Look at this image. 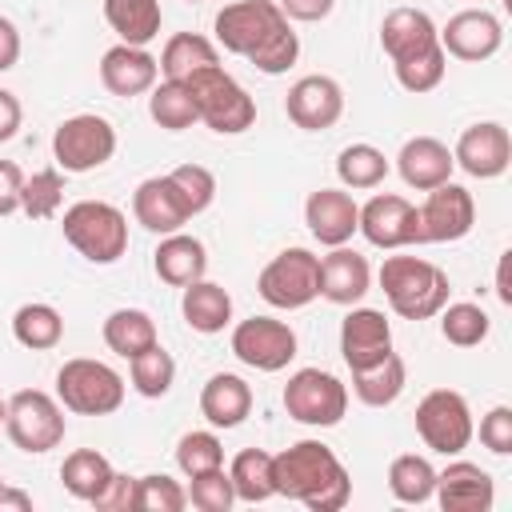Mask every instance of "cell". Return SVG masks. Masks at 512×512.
I'll list each match as a JSON object with an SVG mask.
<instances>
[{"label": "cell", "instance_id": "31", "mask_svg": "<svg viewBox=\"0 0 512 512\" xmlns=\"http://www.w3.org/2000/svg\"><path fill=\"white\" fill-rule=\"evenodd\" d=\"M112 476H116V468H112L108 456L96 452V448H76V452H68L64 464H60L64 488H68L76 500H84V504H96Z\"/></svg>", "mask_w": 512, "mask_h": 512}, {"label": "cell", "instance_id": "40", "mask_svg": "<svg viewBox=\"0 0 512 512\" xmlns=\"http://www.w3.org/2000/svg\"><path fill=\"white\" fill-rule=\"evenodd\" d=\"M64 204V172L60 168H40L32 176H24L20 188V212L28 220H52Z\"/></svg>", "mask_w": 512, "mask_h": 512}, {"label": "cell", "instance_id": "7", "mask_svg": "<svg viewBox=\"0 0 512 512\" xmlns=\"http://www.w3.org/2000/svg\"><path fill=\"white\" fill-rule=\"evenodd\" d=\"M256 292L264 304L272 308H304L320 296V256L312 248H284L276 252L260 276H256Z\"/></svg>", "mask_w": 512, "mask_h": 512}, {"label": "cell", "instance_id": "5", "mask_svg": "<svg viewBox=\"0 0 512 512\" xmlns=\"http://www.w3.org/2000/svg\"><path fill=\"white\" fill-rule=\"evenodd\" d=\"M56 400L76 416H112L124 404V376L92 356L64 360L56 372Z\"/></svg>", "mask_w": 512, "mask_h": 512}, {"label": "cell", "instance_id": "18", "mask_svg": "<svg viewBox=\"0 0 512 512\" xmlns=\"http://www.w3.org/2000/svg\"><path fill=\"white\" fill-rule=\"evenodd\" d=\"M340 356L352 372L392 356V324L380 308H352L340 324Z\"/></svg>", "mask_w": 512, "mask_h": 512}, {"label": "cell", "instance_id": "32", "mask_svg": "<svg viewBox=\"0 0 512 512\" xmlns=\"http://www.w3.org/2000/svg\"><path fill=\"white\" fill-rule=\"evenodd\" d=\"M156 64H160L164 80H188L192 72L220 64V56H216V44L208 36H200V32H176L160 48V60Z\"/></svg>", "mask_w": 512, "mask_h": 512}, {"label": "cell", "instance_id": "44", "mask_svg": "<svg viewBox=\"0 0 512 512\" xmlns=\"http://www.w3.org/2000/svg\"><path fill=\"white\" fill-rule=\"evenodd\" d=\"M296 56H300V36H296L292 24L284 20L248 60H252V68H260L264 76H280V72H288V68L296 64Z\"/></svg>", "mask_w": 512, "mask_h": 512}, {"label": "cell", "instance_id": "53", "mask_svg": "<svg viewBox=\"0 0 512 512\" xmlns=\"http://www.w3.org/2000/svg\"><path fill=\"white\" fill-rule=\"evenodd\" d=\"M16 60H20V32L8 16H0V72L16 68Z\"/></svg>", "mask_w": 512, "mask_h": 512}, {"label": "cell", "instance_id": "20", "mask_svg": "<svg viewBox=\"0 0 512 512\" xmlns=\"http://www.w3.org/2000/svg\"><path fill=\"white\" fill-rule=\"evenodd\" d=\"M160 76V64L148 48H136V44H112L104 56H100V84L120 96V100H132V96H144L152 92Z\"/></svg>", "mask_w": 512, "mask_h": 512}, {"label": "cell", "instance_id": "2", "mask_svg": "<svg viewBox=\"0 0 512 512\" xmlns=\"http://www.w3.org/2000/svg\"><path fill=\"white\" fill-rule=\"evenodd\" d=\"M380 288L388 308L404 320H432L448 304V272L424 256H388L380 264Z\"/></svg>", "mask_w": 512, "mask_h": 512}, {"label": "cell", "instance_id": "15", "mask_svg": "<svg viewBox=\"0 0 512 512\" xmlns=\"http://www.w3.org/2000/svg\"><path fill=\"white\" fill-rule=\"evenodd\" d=\"M356 232H364V240L372 248H404V244H420V228H416V204L396 196V192H376L368 204H360V224Z\"/></svg>", "mask_w": 512, "mask_h": 512}, {"label": "cell", "instance_id": "23", "mask_svg": "<svg viewBox=\"0 0 512 512\" xmlns=\"http://www.w3.org/2000/svg\"><path fill=\"white\" fill-rule=\"evenodd\" d=\"M452 168H456L452 148L444 140H436V136H412V140H404V148L396 156L400 180L408 188H416V192H428V188L452 180Z\"/></svg>", "mask_w": 512, "mask_h": 512}, {"label": "cell", "instance_id": "21", "mask_svg": "<svg viewBox=\"0 0 512 512\" xmlns=\"http://www.w3.org/2000/svg\"><path fill=\"white\" fill-rule=\"evenodd\" d=\"M436 504L444 512H488L496 500L492 476L472 460H452L444 472H436Z\"/></svg>", "mask_w": 512, "mask_h": 512}, {"label": "cell", "instance_id": "4", "mask_svg": "<svg viewBox=\"0 0 512 512\" xmlns=\"http://www.w3.org/2000/svg\"><path fill=\"white\" fill-rule=\"evenodd\" d=\"M60 228L88 264H116L128 252V216L108 200H76L64 208Z\"/></svg>", "mask_w": 512, "mask_h": 512}, {"label": "cell", "instance_id": "49", "mask_svg": "<svg viewBox=\"0 0 512 512\" xmlns=\"http://www.w3.org/2000/svg\"><path fill=\"white\" fill-rule=\"evenodd\" d=\"M96 508H108V512H140V476H112L108 488L100 492Z\"/></svg>", "mask_w": 512, "mask_h": 512}, {"label": "cell", "instance_id": "14", "mask_svg": "<svg viewBox=\"0 0 512 512\" xmlns=\"http://www.w3.org/2000/svg\"><path fill=\"white\" fill-rule=\"evenodd\" d=\"M436 40H440L444 56L480 64V60H492L500 52L504 28H500V20L488 8H464V12L448 16L444 28H436Z\"/></svg>", "mask_w": 512, "mask_h": 512}, {"label": "cell", "instance_id": "50", "mask_svg": "<svg viewBox=\"0 0 512 512\" xmlns=\"http://www.w3.org/2000/svg\"><path fill=\"white\" fill-rule=\"evenodd\" d=\"M20 188H24V172L16 160H0V216L20 212Z\"/></svg>", "mask_w": 512, "mask_h": 512}, {"label": "cell", "instance_id": "57", "mask_svg": "<svg viewBox=\"0 0 512 512\" xmlns=\"http://www.w3.org/2000/svg\"><path fill=\"white\" fill-rule=\"evenodd\" d=\"M188 4H200V0H188Z\"/></svg>", "mask_w": 512, "mask_h": 512}, {"label": "cell", "instance_id": "37", "mask_svg": "<svg viewBox=\"0 0 512 512\" xmlns=\"http://www.w3.org/2000/svg\"><path fill=\"white\" fill-rule=\"evenodd\" d=\"M148 116L160 128H168V132H184V128H192L200 120L196 116V104H192V96L184 88V80H160V84H152Z\"/></svg>", "mask_w": 512, "mask_h": 512}, {"label": "cell", "instance_id": "42", "mask_svg": "<svg viewBox=\"0 0 512 512\" xmlns=\"http://www.w3.org/2000/svg\"><path fill=\"white\" fill-rule=\"evenodd\" d=\"M392 68H396L400 88L420 96V92L440 88V80H444V72H448V56H444V48H440V44H432L428 52H416V56H408V60L392 64Z\"/></svg>", "mask_w": 512, "mask_h": 512}, {"label": "cell", "instance_id": "33", "mask_svg": "<svg viewBox=\"0 0 512 512\" xmlns=\"http://www.w3.org/2000/svg\"><path fill=\"white\" fill-rule=\"evenodd\" d=\"M404 384H408V368H404V360H400L396 352L384 356V360L372 364V368L352 372V392H356V400L368 404V408H388V404H396L400 392H404Z\"/></svg>", "mask_w": 512, "mask_h": 512}, {"label": "cell", "instance_id": "9", "mask_svg": "<svg viewBox=\"0 0 512 512\" xmlns=\"http://www.w3.org/2000/svg\"><path fill=\"white\" fill-rule=\"evenodd\" d=\"M416 432L420 440L440 452V456H460L472 436H476V424H472V408L468 400L456 392V388H432L420 404H416Z\"/></svg>", "mask_w": 512, "mask_h": 512}, {"label": "cell", "instance_id": "35", "mask_svg": "<svg viewBox=\"0 0 512 512\" xmlns=\"http://www.w3.org/2000/svg\"><path fill=\"white\" fill-rule=\"evenodd\" d=\"M228 480H232L236 500H244V504H260V500L276 496V488H272V452H264V448L236 452V460L228 468Z\"/></svg>", "mask_w": 512, "mask_h": 512}, {"label": "cell", "instance_id": "19", "mask_svg": "<svg viewBox=\"0 0 512 512\" xmlns=\"http://www.w3.org/2000/svg\"><path fill=\"white\" fill-rule=\"evenodd\" d=\"M304 224L308 232L328 244V248H340L356 236V224H360V204L344 192V188H316L308 192L304 200Z\"/></svg>", "mask_w": 512, "mask_h": 512}, {"label": "cell", "instance_id": "12", "mask_svg": "<svg viewBox=\"0 0 512 512\" xmlns=\"http://www.w3.org/2000/svg\"><path fill=\"white\" fill-rule=\"evenodd\" d=\"M288 16L280 12L276 0H236V4H224L216 12V44L232 56H252Z\"/></svg>", "mask_w": 512, "mask_h": 512}, {"label": "cell", "instance_id": "11", "mask_svg": "<svg viewBox=\"0 0 512 512\" xmlns=\"http://www.w3.org/2000/svg\"><path fill=\"white\" fill-rule=\"evenodd\" d=\"M476 224V200L464 184H436L428 188V200L416 208V228H420V244H452L464 240Z\"/></svg>", "mask_w": 512, "mask_h": 512}, {"label": "cell", "instance_id": "36", "mask_svg": "<svg viewBox=\"0 0 512 512\" xmlns=\"http://www.w3.org/2000/svg\"><path fill=\"white\" fill-rule=\"evenodd\" d=\"M388 488L400 504H428L432 492H436V468L428 456H416V452H404L388 464Z\"/></svg>", "mask_w": 512, "mask_h": 512}, {"label": "cell", "instance_id": "8", "mask_svg": "<svg viewBox=\"0 0 512 512\" xmlns=\"http://www.w3.org/2000/svg\"><path fill=\"white\" fill-rule=\"evenodd\" d=\"M52 156L60 172H92L116 156V128L112 120L96 112H76L56 124L52 132Z\"/></svg>", "mask_w": 512, "mask_h": 512}, {"label": "cell", "instance_id": "27", "mask_svg": "<svg viewBox=\"0 0 512 512\" xmlns=\"http://www.w3.org/2000/svg\"><path fill=\"white\" fill-rule=\"evenodd\" d=\"M152 268H156V276H160L164 284L188 288L192 280H204V272H208V252H204V244H200L196 236H188V232H168V236L156 244V252H152Z\"/></svg>", "mask_w": 512, "mask_h": 512}, {"label": "cell", "instance_id": "16", "mask_svg": "<svg viewBox=\"0 0 512 512\" xmlns=\"http://www.w3.org/2000/svg\"><path fill=\"white\" fill-rule=\"evenodd\" d=\"M452 160L476 176V180H496L508 172L512 164V136L500 120H480V124H468L452 148Z\"/></svg>", "mask_w": 512, "mask_h": 512}, {"label": "cell", "instance_id": "29", "mask_svg": "<svg viewBox=\"0 0 512 512\" xmlns=\"http://www.w3.org/2000/svg\"><path fill=\"white\" fill-rule=\"evenodd\" d=\"M104 20L120 36V44H152L160 36V0H104Z\"/></svg>", "mask_w": 512, "mask_h": 512}, {"label": "cell", "instance_id": "24", "mask_svg": "<svg viewBox=\"0 0 512 512\" xmlns=\"http://www.w3.org/2000/svg\"><path fill=\"white\" fill-rule=\"evenodd\" d=\"M132 216L136 224H144L148 232L156 236H168V232H180L192 216L176 192V184L168 176H148L136 192H132Z\"/></svg>", "mask_w": 512, "mask_h": 512}, {"label": "cell", "instance_id": "17", "mask_svg": "<svg viewBox=\"0 0 512 512\" xmlns=\"http://www.w3.org/2000/svg\"><path fill=\"white\" fill-rule=\"evenodd\" d=\"M284 112L296 128L304 132H324L332 128L340 116H344V88L324 76V72H312V76H300L288 96H284Z\"/></svg>", "mask_w": 512, "mask_h": 512}, {"label": "cell", "instance_id": "58", "mask_svg": "<svg viewBox=\"0 0 512 512\" xmlns=\"http://www.w3.org/2000/svg\"><path fill=\"white\" fill-rule=\"evenodd\" d=\"M0 488H4V476H0Z\"/></svg>", "mask_w": 512, "mask_h": 512}, {"label": "cell", "instance_id": "34", "mask_svg": "<svg viewBox=\"0 0 512 512\" xmlns=\"http://www.w3.org/2000/svg\"><path fill=\"white\" fill-rule=\"evenodd\" d=\"M12 336H16V344H24L32 352H48L64 340V316L44 300L20 304L12 316Z\"/></svg>", "mask_w": 512, "mask_h": 512}, {"label": "cell", "instance_id": "52", "mask_svg": "<svg viewBox=\"0 0 512 512\" xmlns=\"http://www.w3.org/2000/svg\"><path fill=\"white\" fill-rule=\"evenodd\" d=\"M20 120H24V108H20L16 92L0 88V144H4V140H12V136L20 132Z\"/></svg>", "mask_w": 512, "mask_h": 512}, {"label": "cell", "instance_id": "10", "mask_svg": "<svg viewBox=\"0 0 512 512\" xmlns=\"http://www.w3.org/2000/svg\"><path fill=\"white\" fill-rule=\"evenodd\" d=\"M284 412L308 428H332L348 412V388L324 368H300L284 384Z\"/></svg>", "mask_w": 512, "mask_h": 512}, {"label": "cell", "instance_id": "28", "mask_svg": "<svg viewBox=\"0 0 512 512\" xmlns=\"http://www.w3.org/2000/svg\"><path fill=\"white\" fill-rule=\"evenodd\" d=\"M180 312L188 320L192 332H204V336H216L232 324V296L224 284H212V280H192L180 296Z\"/></svg>", "mask_w": 512, "mask_h": 512}, {"label": "cell", "instance_id": "45", "mask_svg": "<svg viewBox=\"0 0 512 512\" xmlns=\"http://www.w3.org/2000/svg\"><path fill=\"white\" fill-rule=\"evenodd\" d=\"M168 180L176 184V192H180L188 216H200V212L216 200V176H212L204 164H180V168L168 172Z\"/></svg>", "mask_w": 512, "mask_h": 512}, {"label": "cell", "instance_id": "54", "mask_svg": "<svg viewBox=\"0 0 512 512\" xmlns=\"http://www.w3.org/2000/svg\"><path fill=\"white\" fill-rule=\"evenodd\" d=\"M0 508H20V512H28V508H32V496L4 484V488H0Z\"/></svg>", "mask_w": 512, "mask_h": 512}, {"label": "cell", "instance_id": "56", "mask_svg": "<svg viewBox=\"0 0 512 512\" xmlns=\"http://www.w3.org/2000/svg\"><path fill=\"white\" fill-rule=\"evenodd\" d=\"M4 412H8V400L0 396V424H4Z\"/></svg>", "mask_w": 512, "mask_h": 512}, {"label": "cell", "instance_id": "39", "mask_svg": "<svg viewBox=\"0 0 512 512\" xmlns=\"http://www.w3.org/2000/svg\"><path fill=\"white\" fill-rule=\"evenodd\" d=\"M128 376H132V388L144 400H160V396H168V388L176 380V360H172V352L152 344V348H144L140 356L128 360Z\"/></svg>", "mask_w": 512, "mask_h": 512}, {"label": "cell", "instance_id": "55", "mask_svg": "<svg viewBox=\"0 0 512 512\" xmlns=\"http://www.w3.org/2000/svg\"><path fill=\"white\" fill-rule=\"evenodd\" d=\"M496 292L504 304H512V292H508V252L500 256V272H496Z\"/></svg>", "mask_w": 512, "mask_h": 512}, {"label": "cell", "instance_id": "26", "mask_svg": "<svg viewBox=\"0 0 512 512\" xmlns=\"http://www.w3.org/2000/svg\"><path fill=\"white\" fill-rule=\"evenodd\" d=\"M248 412H252V388L244 376L236 372L208 376V384L200 388V416L212 428H236L248 420Z\"/></svg>", "mask_w": 512, "mask_h": 512}, {"label": "cell", "instance_id": "41", "mask_svg": "<svg viewBox=\"0 0 512 512\" xmlns=\"http://www.w3.org/2000/svg\"><path fill=\"white\" fill-rule=\"evenodd\" d=\"M436 316H440V332H444V340L456 344V348H476V344L488 340L492 320H488V312H484L480 304H468V300H460V304H444Z\"/></svg>", "mask_w": 512, "mask_h": 512}, {"label": "cell", "instance_id": "30", "mask_svg": "<svg viewBox=\"0 0 512 512\" xmlns=\"http://www.w3.org/2000/svg\"><path fill=\"white\" fill-rule=\"evenodd\" d=\"M100 336H104L108 352H116V356H124V360H132V356H140L144 348L160 344L156 320H152L144 308H116V312L104 320Z\"/></svg>", "mask_w": 512, "mask_h": 512}, {"label": "cell", "instance_id": "6", "mask_svg": "<svg viewBox=\"0 0 512 512\" xmlns=\"http://www.w3.org/2000/svg\"><path fill=\"white\" fill-rule=\"evenodd\" d=\"M64 404L40 388H20L12 400H8V412H4V432L8 440L28 452V456H44L52 448H60L64 440Z\"/></svg>", "mask_w": 512, "mask_h": 512}, {"label": "cell", "instance_id": "3", "mask_svg": "<svg viewBox=\"0 0 512 512\" xmlns=\"http://www.w3.org/2000/svg\"><path fill=\"white\" fill-rule=\"evenodd\" d=\"M184 88H188V96H192V104H196V116H200L212 132L236 136V132H248V128L256 124V100H252V96L244 92V84H240L232 72H224L220 64L192 72V76L184 80Z\"/></svg>", "mask_w": 512, "mask_h": 512}, {"label": "cell", "instance_id": "51", "mask_svg": "<svg viewBox=\"0 0 512 512\" xmlns=\"http://www.w3.org/2000/svg\"><path fill=\"white\" fill-rule=\"evenodd\" d=\"M276 4H280V12H284L288 20L316 24V20H324V16L332 12V4H336V0H276Z\"/></svg>", "mask_w": 512, "mask_h": 512}, {"label": "cell", "instance_id": "48", "mask_svg": "<svg viewBox=\"0 0 512 512\" xmlns=\"http://www.w3.org/2000/svg\"><path fill=\"white\" fill-rule=\"evenodd\" d=\"M480 444L492 452V456H508L512 452V408L508 404H496L480 416Z\"/></svg>", "mask_w": 512, "mask_h": 512}, {"label": "cell", "instance_id": "38", "mask_svg": "<svg viewBox=\"0 0 512 512\" xmlns=\"http://www.w3.org/2000/svg\"><path fill=\"white\" fill-rule=\"evenodd\" d=\"M336 176L344 188H376L388 176V156L376 144H348L336 156Z\"/></svg>", "mask_w": 512, "mask_h": 512}, {"label": "cell", "instance_id": "46", "mask_svg": "<svg viewBox=\"0 0 512 512\" xmlns=\"http://www.w3.org/2000/svg\"><path fill=\"white\" fill-rule=\"evenodd\" d=\"M188 504L200 508V512H228L236 504V492H232V480L224 468H212V472H200V476H188Z\"/></svg>", "mask_w": 512, "mask_h": 512}, {"label": "cell", "instance_id": "47", "mask_svg": "<svg viewBox=\"0 0 512 512\" xmlns=\"http://www.w3.org/2000/svg\"><path fill=\"white\" fill-rule=\"evenodd\" d=\"M188 504V492L180 488V480L152 472L140 476V512H180Z\"/></svg>", "mask_w": 512, "mask_h": 512}, {"label": "cell", "instance_id": "1", "mask_svg": "<svg viewBox=\"0 0 512 512\" xmlns=\"http://www.w3.org/2000/svg\"><path fill=\"white\" fill-rule=\"evenodd\" d=\"M272 488L308 512H340L352 500V476L320 440H296L272 456Z\"/></svg>", "mask_w": 512, "mask_h": 512}, {"label": "cell", "instance_id": "25", "mask_svg": "<svg viewBox=\"0 0 512 512\" xmlns=\"http://www.w3.org/2000/svg\"><path fill=\"white\" fill-rule=\"evenodd\" d=\"M432 44H440L436 40V24H432V16L428 12H420V8H392L384 20H380V48L388 52V60L392 64H400V60H408V56H416V52H428Z\"/></svg>", "mask_w": 512, "mask_h": 512}, {"label": "cell", "instance_id": "22", "mask_svg": "<svg viewBox=\"0 0 512 512\" xmlns=\"http://www.w3.org/2000/svg\"><path fill=\"white\" fill-rule=\"evenodd\" d=\"M372 288V268L360 252L352 248H332L328 256H320V296L340 304V308H352L368 296Z\"/></svg>", "mask_w": 512, "mask_h": 512}, {"label": "cell", "instance_id": "43", "mask_svg": "<svg viewBox=\"0 0 512 512\" xmlns=\"http://www.w3.org/2000/svg\"><path fill=\"white\" fill-rule=\"evenodd\" d=\"M176 464L184 476H200L212 468H224V444L216 432H184L176 444Z\"/></svg>", "mask_w": 512, "mask_h": 512}, {"label": "cell", "instance_id": "13", "mask_svg": "<svg viewBox=\"0 0 512 512\" xmlns=\"http://www.w3.org/2000/svg\"><path fill=\"white\" fill-rule=\"evenodd\" d=\"M232 356L256 372H280L296 356V332L276 316H248L232 328Z\"/></svg>", "mask_w": 512, "mask_h": 512}]
</instances>
